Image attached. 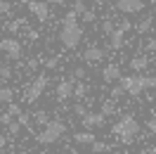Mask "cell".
Wrapping results in <instances>:
<instances>
[{
	"label": "cell",
	"mask_w": 156,
	"mask_h": 154,
	"mask_svg": "<svg viewBox=\"0 0 156 154\" xmlns=\"http://www.w3.org/2000/svg\"><path fill=\"white\" fill-rule=\"evenodd\" d=\"M149 154H156V145H154V147H151V149H149Z\"/></svg>",
	"instance_id": "cell-41"
},
{
	"label": "cell",
	"mask_w": 156,
	"mask_h": 154,
	"mask_svg": "<svg viewBox=\"0 0 156 154\" xmlns=\"http://www.w3.org/2000/svg\"><path fill=\"white\" fill-rule=\"evenodd\" d=\"M0 29H2V26H0Z\"/></svg>",
	"instance_id": "cell-48"
},
{
	"label": "cell",
	"mask_w": 156,
	"mask_h": 154,
	"mask_svg": "<svg viewBox=\"0 0 156 154\" xmlns=\"http://www.w3.org/2000/svg\"><path fill=\"white\" fill-rule=\"evenodd\" d=\"M104 121H107V116L102 114V112H85V114L80 116V123L85 126V128H99V126H104Z\"/></svg>",
	"instance_id": "cell-7"
},
{
	"label": "cell",
	"mask_w": 156,
	"mask_h": 154,
	"mask_svg": "<svg viewBox=\"0 0 156 154\" xmlns=\"http://www.w3.org/2000/svg\"><path fill=\"white\" fill-rule=\"evenodd\" d=\"M45 2H48V5H64L66 0H45Z\"/></svg>",
	"instance_id": "cell-38"
},
{
	"label": "cell",
	"mask_w": 156,
	"mask_h": 154,
	"mask_svg": "<svg viewBox=\"0 0 156 154\" xmlns=\"http://www.w3.org/2000/svg\"><path fill=\"white\" fill-rule=\"evenodd\" d=\"M64 130H66V126L62 123V121H48L45 128L36 135V140H38L40 145H52V142H57L59 138L64 135Z\"/></svg>",
	"instance_id": "cell-3"
},
{
	"label": "cell",
	"mask_w": 156,
	"mask_h": 154,
	"mask_svg": "<svg viewBox=\"0 0 156 154\" xmlns=\"http://www.w3.org/2000/svg\"><path fill=\"white\" fill-rule=\"evenodd\" d=\"M85 93H88V86H85V83H73V95H71V97L83 100V97H85Z\"/></svg>",
	"instance_id": "cell-17"
},
{
	"label": "cell",
	"mask_w": 156,
	"mask_h": 154,
	"mask_svg": "<svg viewBox=\"0 0 156 154\" xmlns=\"http://www.w3.org/2000/svg\"><path fill=\"white\" fill-rule=\"evenodd\" d=\"M147 128H149V133H154V135H156V116L147 121Z\"/></svg>",
	"instance_id": "cell-34"
},
{
	"label": "cell",
	"mask_w": 156,
	"mask_h": 154,
	"mask_svg": "<svg viewBox=\"0 0 156 154\" xmlns=\"http://www.w3.org/2000/svg\"><path fill=\"white\" fill-rule=\"evenodd\" d=\"M7 128H10L12 135H17V133L21 130V123H19V121H10V123H7Z\"/></svg>",
	"instance_id": "cell-26"
},
{
	"label": "cell",
	"mask_w": 156,
	"mask_h": 154,
	"mask_svg": "<svg viewBox=\"0 0 156 154\" xmlns=\"http://www.w3.org/2000/svg\"><path fill=\"white\" fill-rule=\"evenodd\" d=\"M102 78H104V83L118 81V78H121V69H118V64H109V67H104V71H102Z\"/></svg>",
	"instance_id": "cell-12"
},
{
	"label": "cell",
	"mask_w": 156,
	"mask_h": 154,
	"mask_svg": "<svg viewBox=\"0 0 156 154\" xmlns=\"http://www.w3.org/2000/svg\"><path fill=\"white\" fill-rule=\"evenodd\" d=\"M90 147H92V152H95V154H102V152H109V145H107V142H99V140H95V142L90 145Z\"/></svg>",
	"instance_id": "cell-19"
},
{
	"label": "cell",
	"mask_w": 156,
	"mask_h": 154,
	"mask_svg": "<svg viewBox=\"0 0 156 154\" xmlns=\"http://www.w3.org/2000/svg\"><path fill=\"white\" fill-rule=\"evenodd\" d=\"M114 29H116V26H114V21H104V24H102V31H104L107 36H111V33H114Z\"/></svg>",
	"instance_id": "cell-27"
},
{
	"label": "cell",
	"mask_w": 156,
	"mask_h": 154,
	"mask_svg": "<svg viewBox=\"0 0 156 154\" xmlns=\"http://www.w3.org/2000/svg\"><path fill=\"white\" fill-rule=\"evenodd\" d=\"M40 154H48V152H40Z\"/></svg>",
	"instance_id": "cell-46"
},
{
	"label": "cell",
	"mask_w": 156,
	"mask_h": 154,
	"mask_svg": "<svg viewBox=\"0 0 156 154\" xmlns=\"http://www.w3.org/2000/svg\"><path fill=\"white\" fill-rule=\"evenodd\" d=\"M104 55H107V52H104L102 48H95V45H92V48H88L85 52H83V62L95 64V62H102V59H104Z\"/></svg>",
	"instance_id": "cell-11"
},
{
	"label": "cell",
	"mask_w": 156,
	"mask_h": 154,
	"mask_svg": "<svg viewBox=\"0 0 156 154\" xmlns=\"http://www.w3.org/2000/svg\"><path fill=\"white\" fill-rule=\"evenodd\" d=\"M21 24H24V19H14V21H10V24H7V31H10V33H17V31L21 29Z\"/></svg>",
	"instance_id": "cell-20"
},
{
	"label": "cell",
	"mask_w": 156,
	"mask_h": 154,
	"mask_svg": "<svg viewBox=\"0 0 156 154\" xmlns=\"http://www.w3.org/2000/svg\"><path fill=\"white\" fill-rule=\"evenodd\" d=\"M73 112H76L78 116H83V114H85V112H88V109H85V107H83V105H80V102H78V105L73 107Z\"/></svg>",
	"instance_id": "cell-35"
},
{
	"label": "cell",
	"mask_w": 156,
	"mask_h": 154,
	"mask_svg": "<svg viewBox=\"0 0 156 154\" xmlns=\"http://www.w3.org/2000/svg\"><path fill=\"white\" fill-rule=\"evenodd\" d=\"M5 145H7V138H5V135H0V149H5Z\"/></svg>",
	"instance_id": "cell-39"
},
{
	"label": "cell",
	"mask_w": 156,
	"mask_h": 154,
	"mask_svg": "<svg viewBox=\"0 0 156 154\" xmlns=\"http://www.w3.org/2000/svg\"><path fill=\"white\" fill-rule=\"evenodd\" d=\"M137 133H140V123H137L130 114H126L116 126H114V135H118V140H121L123 145H130L133 140H135Z\"/></svg>",
	"instance_id": "cell-2"
},
{
	"label": "cell",
	"mask_w": 156,
	"mask_h": 154,
	"mask_svg": "<svg viewBox=\"0 0 156 154\" xmlns=\"http://www.w3.org/2000/svg\"><path fill=\"white\" fill-rule=\"evenodd\" d=\"M114 112H116L114 102H104V105H102V114H104V116H111Z\"/></svg>",
	"instance_id": "cell-22"
},
{
	"label": "cell",
	"mask_w": 156,
	"mask_h": 154,
	"mask_svg": "<svg viewBox=\"0 0 156 154\" xmlns=\"http://www.w3.org/2000/svg\"><path fill=\"white\" fill-rule=\"evenodd\" d=\"M73 78H85V67H76L73 69Z\"/></svg>",
	"instance_id": "cell-31"
},
{
	"label": "cell",
	"mask_w": 156,
	"mask_h": 154,
	"mask_svg": "<svg viewBox=\"0 0 156 154\" xmlns=\"http://www.w3.org/2000/svg\"><path fill=\"white\" fill-rule=\"evenodd\" d=\"M71 10H73L78 17H80V14L85 12V2H83V0H73V7H71Z\"/></svg>",
	"instance_id": "cell-21"
},
{
	"label": "cell",
	"mask_w": 156,
	"mask_h": 154,
	"mask_svg": "<svg viewBox=\"0 0 156 154\" xmlns=\"http://www.w3.org/2000/svg\"><path fill=\"white\" fill-rule=\"evenodd\" d=\"M142 7H144V0H116V10L123 12V14L142 12Z\"/></svg>",
	"instance_id": "cell-6"
},
{
	"label": "cell",
	"mask_w": 156,
	"mask_h": 154,
	"mask_svg": "<svg viewBox=\"0 0 156 154\" xmlns=\"http://www.w3.org/2000/svg\"><path fill=\"white\" fill-rule=\"evenodd\" d=\"M137 83H140V88L142 90H149V88H156V76H137Z\"/></svg>",
	"instance_id": "cell-14"
},
{
	"label": "cell",
	"mask_w": 156,
	"mask_h": 154,
	"mask_svg": "<svg viewBox=\"0 0 156 154\" xmlns=\"http://www.w3.org/2000/svg\"><path fill=\"white\" fill-rule=\"evenodd\" d=\"M0 50H2L10 59H19L21 57V43L17 38H2L0 40Z\"/></svg>",
	"instance_id": "cell-5"
},
{
	"label": "cell",
	"mask_w": 156,
	"mask_h": 154,
	"mask_svg": "<svg viewBox=\"0 0 156 154\" xmlns=\"http://www.w3.org/2000/svg\"><path fill=\"white\" fill-rule=\"evenodd\" d=\"M80 17H83V19H85V21H95V19H97V14H95V12H92V10H85V12H83V14H80Z\"/></svg>",
	"instance_id": "cell-28"
},
{
	"label": "cell",
	"mask_w": 156,
	"mask_h": 154,
	"mask_svg": "<svg viewBox=\"0 0 156 154\" xmlns=\"http://www.w3.org/2000/svg\"><path fill=\"white\" fill-rule=\"evenodd\" d=\"M118 29L123 31V33H128V31L133 29V24H130V21H126V19H123V21H121V24H118Z\"/></svg>",
	"instance_id": "cell-32"
},
{
	"label": "cell",
	"mask_w": 156,
	"mask_h": 154,
	"mask_svg": "<svg viewBox=\"0 0 156 154\" xmlns=\"http://www.w3.org/2000/svg\"><path fill=\"white\" fill-rule=\"evenodd\" d=\"M95 2H97V5H102V2H104V0H95Z\"/></svg>",
	"instance_id": "cell-42"
},
{
	"label": "cell",
	"mask_w": 156,
	"mask_h": 154,
	"mask_svg": "<svg viewBox=\"0 0 156 154\" xmlns=\"http://www.w3.org/2000/svg\"><path fill=\"white\" fill-rule=\"evenodd\" d=\"M109 154H118V152H109Z\"/></svg>",
	"instance_id": "cell-43"
},
{
	"label": "cell",
	"mask_w": 156,
	"mask_h": 154,
	"mask_svg": "<svg viewBox=\"0 0 156 154\" xmlns=\"http://www.w3.org/2000/svg\"><path fill=\"white\" fill-rule=\"evenodd\" d=\"M36 121H38V123H48V114H45V112H38V114H36Z\"/></svg>",
	"instance_id": "cell-33"
},
{
	"label": "cell",
	"mask_w": 156,
	"mask_h": 154,
	"mask_svg": "<svg viewBox=\"0 0 156 154\" xmlns=\"http://www.w3.org/2000/svg\"><path fill=\"white\" fill-rule=\"evenodd\" d=\"M29 119H31V116H29V114H24V112H19V116H17V121H19L21 126H29Z\"/></svg>",
	"instance_id": "cell-30"
},
{
	"label": "cell",
	"mask_w": 156,
	"mask_h": 154,
	"mask_svg": "<svg viewBox=\"0 0 156 154\" xmlns=\"http://www.w3.org/2000/svg\"><path fill=\"white\" fill-rule=\"evenodd\" d=\"M29 10L38 17L40 21H48L50 17V7H48V2H38V0H29Z\"/></svg>",
	"instance_id": "cell-10"
},
{
	"label": "cell",
	"mask_w": 156,
	"mask_h": 154,
	"mask_svg": "<svg viewBox=\"0 0 156 154\" xmlns=\"http://www.w3.org/2000/svg\"><path fill=\"white\" fill-rule=\"evenodd\" d=\"M151 29V19H149V17H147L144 21H140V26H137V31H140V33H147V31Z\"/></svg>",
	"instance_id": "cell-23"
},
{
	"label": "cell",
	"mask_w": 156,
	"mask_h": 154,
	"mask_svg": "<svg viewBox=\"0 0 156 154\" xmlns=\"http://www.w3.org/2000/svg\"><path fill=\"white\" fill-rule=\"evenodd\" d=\"M0 2H2V0H0Z\"/></svg>",
	"instance_id": "cell-47"
},
{
	"label": "cell",
	"mask_w": 156,
	"mask_h": 154,
	"mask_svg": "<svg viewBox=\"0 0 156 154\" xmlns=\"http://www.w3.org/2000/svg\"><path fill=\"white\" fill-rule=\"evenodd\" d=\"M14 100V90L12 88H0V105H7Z\"/></svg>",
	"instance_id": "cell-16"
},
{
	"label": "cell",
	"mask_w": 156,
	"mask_h": 154,
	"mask_svg": "<svg viewBox=\"0 0 156 154\" xmlns=\"http://www.w3.org/2000/svg\"><path fill=\"white\" fill-rule=\"evenodd\" d=\"M21 2H29V0H21Z\"/></svg>",
	"instance_id": "cell-45"
},
{
	"label": "cell",
	"mask_w": 156,
	"mask_h": 154,
	"mask_svg": "<svg viewBox=\"0 0 156 154\" xmlns=\"http://www.w3.org/2000/svg\"><path fill=\"white\" fill-rule=\"evenodd\" d=\"M147 64H149V62H147L144 57H135L133 62H130V67L135 69V71H144V69H147Z\"/></svg>",
	"instance_id": "cell-18"
},
{
	"label": "cell",
	"mask_w": 156,
	"mask_h": 154,
	"mask_svg": "<svg viewBox=\"0 0 156 154\" xmlns=\"http://www.w3.org/2000/svg\"><path fill=\"white\" fill-rule=\"evenodd\" d=\"M149 48H151V50L156 52V38H154V40H149Z\"/></svg>",
	"instance_id": "cell-40"
},
{
	"label": "cell",
	"mask_w": 156,
	"mask_h": 154,
	"mask_svg": "<svg viewBox=\"0 0 156 154\" xmlns=\"http://www.w3.org/2000/svg\"><path fill=\"white\" fill-rule=\"evenodd\" d=\"M109 38H111V48H123V43H126V40H123V31L121 29H114V33H111V36H109Z\"/></svg>",
	"instance_id": "cell-15"
},
{
	"label": "cell",
	"mask_w": 156,
	"mask_h": 154,
	"mask_svg": "<svg viewBox=\"0 0 156 154\" xmlns=\"http://www.w3.org/2000/svg\"><path fill=\"white\" fill-rule=\"evenodd\" d=\"M73 78H62L59 81V86H57V100L59 102H66L69 97L73 95Z\"/></svg>",
	"instance_id": "cell-9"
},
{
	"label": "cell",
	"mask_w": 156,
	"mask_h": 154,
	"mask_svg": "<svg viewBox=\"0 0 156 154\" xmlns=\"http://www.w3.org/2000/svg\"><path fill=\"white\" fill-rule=\"evenodd\" d=\"M45 64H48V69H55V67L59 64V59H57V57H52V59H48Z\"/></svg>",
	"instance_id": "cell-36"
},
{
	"label": "cell",
	"mask_w": 156,
	"mask_h": 154,
	"mask_svg": "<svg viewBox=\"0 0 156 154\" xmlns=\"http://www.w3.org/2000/svg\"><path fill=\"white\" fill-rule=\"evenodd\" d=\"M7 105H10V107H7V114H10V116H19V112H21L19 105H14V102H7Z\"/></svg>",
	"instance_id": "cell-24"
},
{
	"label": "cell",
	"mask_w": 156,
	"mask_h": 154,
	"mask_svg": "<svg viewBox=\"0 0 156 154\" xmlns=\"http://www.w3.org/2000/svg\"><path fill=\"white\" fill-rule=\"evenodd\" d=\"M10 76H12V69H10V67H2V64H0V81H7Z\"/></svg>",
	"instance_id": "cell-25"
},
{
	"label": "cell",
	"mask_w": 156,
	"mask_h": 154,
	"mask_svg": "<svg viewBox=\"0 0 156 154\" xmlns=\"http://www.w3.org/2000/svg\"><path fill=\"white\" fill-rule=\"evenodd\" d=\"M73 142H76V145H92V142H95V135L90 133V130H83V133L73 135Z\"/></svg>",
	"instance_id": "cell-13"
},
{
	"label": "cell",
	"mask_w": 156,
	"mask_h": 154,
	"mask_svg": "<svg viewBox=\"0 0 156 154\" xmlns=\"http://www.w3.org/2000/svg\"><path fill=\"white\" fill-rule=\"evenodd\" d=\"M78 14L73 10L66 12V17H64V21H62V33H59V40H62V45L66 50H73L80 43V36H83V31H80V26L76 24Z\"/></svg>",
	"instance_id": "cell-1"
},
{
	"label": "cell",
	"mask_w": 156,
	"mask_h": 154,
	"mask_svg": "<svg viewBox=\"0 0 156 154\" xmlns=\"http://www.w3.org/2000/svg\"><path fill=\"white\" fill-rule=\"evenodd\" d=\"M0 64H2V62H0Z\"/></svg>",
	"instance_id": "cell-49"
},
{
	"label": "cell",
	"mask_w": 156,
	"mask_h": 154,
	"mask_svg": "<svg viewBox=\"0 0 156 154\" xmlns=\"http://www.w3.org/2000/svg\"><path fill=\"white\" fill-rule=\"evenodd\" d=\"M19 154H29V152H19Z\"/></svg>",
	"instance_id": "cell-44"
},
{
	"label": "cell",
	"mask_w": 156,
	"mask_h": 154,
	"mask_svg": "<svg viewBox=\"0 0 156 154\" xmlns=\"http://www.w3.org/2000/svg\"><path fill=\"white\" fill-rule=\"evenodd\" d=\"M10 121H12V116L7 114V112H5V114L0 116V123H5V126H7V123H10Z\"/></svg>",
	"instance_id": "cell-37"
},
{
	"label": "cell",
	"mask_w": 156,
	"mask_h": 154,
	"mask_svg": "<svg viewBox=\"0 0 156 154\" xmlns=\"http://www.w3.org/2000/svg\"><path fill=\"white\" fill-rule=\"evenodd\" d=\"M48 81H50L48 74H40V76L29 86V90H26V102H29V105H31V102H36V100L43 95V90L48 88Z\"/></svg>",
	"instance_id": "cell-4"
},
{
	"label": "cell",
	"mask_w": 156,
	"mask_h": 154,
	"mask_svg": "<svg viewBox=\"0 0 156 154\" xmlns=\"http://www.w3.org/2000/svg\"><path fill=\"white\" fill-rule=\"evenodd\" d=\"M121 95H123V88H121V83H118L116 88H111V97H114V100H118Z\"/></svg>",
	"instance_id": "cell-29"
},
{
	"label": "cell",
	"mask_w": 156,
	"mask_h": 154,
	"mask_svg": "<svg viewBox=\"0 0 156 154\" xmlns=\"http://www.w3.org/2000/svg\"><path fill=\"white\" fill-rule=\"evenodd\" d=\"M118 81H121V88H123V93H128V95L137 97L140 93H142V88H140V83H137V76H121Z\"/></svg>",
	"instance_id": "cell-8"
}]
</instances>
